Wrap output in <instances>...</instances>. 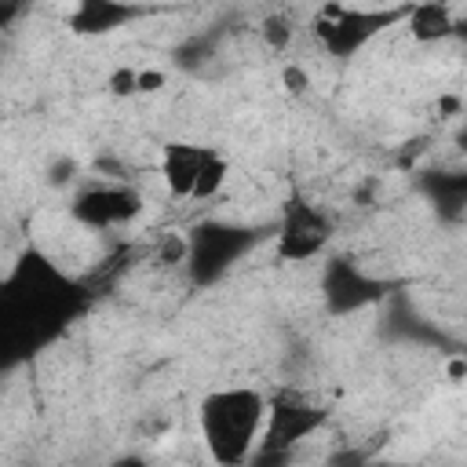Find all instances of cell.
Returning a JSON list of instances; mask_svg holds the SVG:
<instances>
[{"instance_id": "2", "label": "cell", "mask_w": 467, "mask_h": 467, "mask_svg": "<svg viewBox=\"0 0 467 467\" xmlns=\"http://www.w3.org/2000/svg\"><path fill=\"white\" fill-rule=\"evenodd\" d=\"M208 157H212V146L204 142H168L161 150V179L168 193L179 201H193Z\"/></svg>"}, {"instance_id": "4", "label": "cell", "mask_w": 467, "mask_h": 467, "mask_svg": "<svg viewBox=\"0 0 467 467\" xmlns=\"http://www.w3.org/2000/svg\"><path fill=\"white\" fill-rule=\"evenodd\" d=\"M412 29L420 36H441L452 29V15L449 7H416L412 11Z\"/></svg>"}, {"instance_id": "1", "label": "cell", "mask_w": 467, "mask_h": 467, "mask_svg": "<svg viewBox=\"0 0 467 467\" xmlns=\"http://www.w3.org/2000/svg\"><path fill=\"white\" fill-rule=\"evenodd\" d=\"M274 423V405L259 387H215L197 405V431L215 467H248Z\"/></svg>"}, {"instance_id": "3", "label": "cell", "mask_w": 467, "mask_h": 467, "mask_svg": "<svg viewBox=\"0 0 467 467\" xmlns=\"http://www.w3.org/2000/svg\"><path fill=\"white\" fill-rule=\"evenodd\" d=\"M142 208V197L131 190V186H91L88 193L77 197L73 212L80 223H91V226H117V223H128L135 212Z\"/></svg>"}]
</instances>
